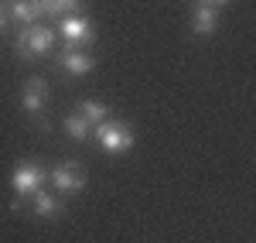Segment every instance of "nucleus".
Returning <instances> with one entry per match:
<instances>
[{
    "label": "nucleus",
    "mask_w": 256,
    "mask_h": 243,
    "mask_svg": "<svg viewBox=\"0 0 256 243\" xmlns=\"http://www.w3.org/2000/svg\"><path fill=\"white\" fill-rule=\"evenodd\" d=\"M48 185L58 192V195H76L86 188V168L76 161H58L52 164V171H48Z\"/></svg>",
    "instance_id": "nucleus-4"
},
{
    "label": "nucleus",
    "mask_w": 256,
    "mask_h": 243,
    "mask_svg": "<svg viewBox=\"0 0 256 243\" xmlns=\"http://www.w3.org/2000/svg\"><path fill=\"white\" fill-rule=\"evenodd\" d=\"M65 134H68L72 141H86V137L92 134V123L86 120L82 113H72V117H65Z\"/></svg>",
    "instance_id": "nucleus-11"
},
{
    "label": "nucleus",
    "mask_w": 256,
    "mask_h": 243,
    "mask_svg": "<svg viewBox=\"0 0 256 243\" xmlns=\"http://www.w3.org/2000/svg\"><path fill=\"white\" fill-rule=\"evenodd\" d=\"M92 134H96V141L99 147L106 151V154H123V151H130L134 144H137V137H134V130L126 127L123 120H102L92 127Z\"/></svg>",
    "instance_id": "nucleus-2"
},
{
    "label": "nucleus",
    "mask_w": 256,
    "mask_h": 243,
    "mask_svg": "<svg viewBox=\"0 0 256 243\" xmlns=\"http://www.w3.org/2000/svg\"><path fill=\"white\" fill-rule=\"evenodd\" d=\"M20 106H24V113L31 117V120H44V110H48V79H41V76H31V79L24 82V89H20Z\"/></svg>",
    "instance_id": "nucleus-6"
},
{
    "label": "nucleus",
    "mask_w": 256,
    "mask_h": 243,
    "mask_svg": "<svg viewBox=\"0 0 256 243\" xmlns=\"http://www.w3.org/2000/svg\"><path fill=\"white\" fill-rule=\"evenodd\" d=\"M31 212L38 216V219H55L62 212V199H58V192L52 195V192H34V202H31Z\"/></svg>",
    "instance_id": "nucleus-10"
},
{
    "label": "nucleus",
    "mask_w": 256,
    "mask_h": 243,
    "mask_svg": "<svg viewBox=\"0 0 256 243\" xmlns=\"http://www.w3.org/2000/svg\"><path fill=\"white\" fill-rule=\"evenodd\" d=\"M44 182H48V171H44L38 161H20L18 168L10 171V188H14L18 202L24 199V195L41 192V188H44Z\"/></svg>",
    "instance_id": "nucleus-5"
},
{
    "label": "nucleus",
    "mask_w": 256,
    "mask_h": 243,
    "mask_svg": "<svg viewBox=\"0 0 256 243\" xmlns=\"http://www.w3.org/2000/svg\"><path fill=\"white\" fill-rule=\"evenodd\" d=\"M222 4H229V0H218V7H222Z\"/></svg>",
    "instance_id": "nucleus-15"
},
{
    "label": "nucleus",
    "mask_w": 256,
    "mask_h": 243,
    "mask_svg": "<svg viewBox=\"0 0 256 243\" xmlns=\"http://www.w3.org/2000/svg\"><path fill=\"white\" fill-rule=\"evenodd\" d=\"M79 113L92 123V127H96V123H102V120H110V106H106V103H96V100H86L79 106Z\"/></svg>",
    "instance_id": "nucleus-12"
},
{
    "label": "nucleus",
    "mask_w": 256,
    "mask_h": 243,
    "mask_svg": "<svg viewBox=\"0 0 256 243\" xmlns=\"http://www.w3.org/2000/svg\"><path fill=\"white\" fill-rule=\"evenodd\" d=\"M7 14L18 21L20 28H28V24H38V21L44 18V7H41L38 0H10Z\"/></svg>",
    "instance_id": "nucleus-7"
},
{
    "label": "nucleus",
    "mask_w": 256,
    "mask_h": 243,
    "mask_svg": "<svg viewBox=\"0 0 256 243\" xmlns=\"http://www.w3.org/2000/svg\"><path fill=\"white\" fill-rule=\"evenodd\" d=\"M192 31H195V35H216L218 31V7L198 4L195 14H192Z\"/></svg>",
    "instance_id": "nucleus-9"
},
{
    "label": "nucleus",
    "mask_w": 256,
    "mask_h": 243,
    "mask_svg": "<svg viewBox=\"0 0 256 243\" xmlns=\"http://www.w3.org/2000/svg\"><path fill=\"white\" fill-rule=\"evenodd\" d=\"M58 65L68 72V76H89V72L96 69V59H92L89 52H62Z\"/></svg>",
    "instance_id": "nucleus-8"
},
{
    "label": "nucleus",
    "mask_w": 256,
    "mask_h": 243,
    "mask_svg": "<svg viewBox=\"0 0 256 243\" xmlns=\"http://www.w3.org/2000/svg\"><path fill=\"white\" fill-rule=\"evenodd\" d=\"M52 45H55V31L48 24H28L18 31V41H14V52L28 62H38L44 55H52Z\"/></svg>",
    "instance_id": "nucleus-1"
},
{
    "label": "nucleus",
    "mask_w": 256,
    "mask_h": 243,
    "mask_svg": "<svg viewBox=\"0 0 256 243\" xmlns=\"http://www.w3.org/2000/svg\"><path fill=\"white\" fill-rule=\"evenodd\" d=\"M62 38H65V52H82L86 45H92L96 41V24L86 18V14H68V18H62L58 24Z\"/></svg>",
    "instance_id": "nucleus-3"
},
{
    "label": "nucleus",
    "mask_w": 256,
    "mask_h": 243,
    "mask_svg": "<svg viewBox=\"0 0 256 243\" xmlns=\"http://www.w3.org/2000/svg\"><path fill=\"white\" fill-rule=\"evenodd\" d=\"M38 4L44 7V14H62V18H68L82 0H38Z\"/></svg>",
    "instance_id": "nucleus-13"
},
{
    "label": "nucleus",
    "mask_w": 256,
    "mask_h": 243,
    "mask_svg": "<svg viewBox=\"0 0 256 243\" xmlns=\"http://www.w3.org/2000/svg\"><path fill=\"white\" fill-rule=\"evenodd\" d=\"M7 21H10V14H7V7H0V35L7 31Z\"/></svg>",
    "instance_id": "nucleus-14"
}]
</instances>
